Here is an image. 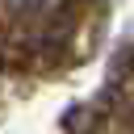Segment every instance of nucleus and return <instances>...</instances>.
<instances>
[{
    "label": "nucleus",
    "instance_id": "1",
    "mask_svg": "<svg viewBox=\"0 0 134 134\" xmlns=\"http://www.w3.org/2000/svg\"><path fill=\"white\" fill-rule=\"evenodd\" d=\"M25 4H46V0H25Z\"/></svg>",
    "mask_w": 134,
    "mask_h": 134
}]
</instances>
